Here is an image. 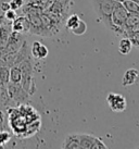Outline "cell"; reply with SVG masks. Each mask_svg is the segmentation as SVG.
Here are the masks:
<instances>
[{"instance_id":"ba28073f","label":"cell","mask_w":139,"mask_h":149,"mask_svg":"<svg viewBox=\"0 0 139 149\" xmlns=\"http://www.w3.org/2000/svg\"><path fill=\"white\" fill-rule=\"evenodd\" d=\"M10 107H15V106L9 96L7 86L0 84V113L3 114Z\"/></svg>"},{"instance_id":"ffe728a7","label":"cell","mask_w":139,"mask_h":149,"mask_svg":"<svg viewBox=\"0 0 139 149\" xmlns=\"http://www.w3.org/2000/svg\"><path fill=\"white\" fill-rule=\"evenodd\" d=\"M11 139V134L6 130H0V148L3 147Z\"/></svg>"},{"instance_id":"cb8c5ba5","label":"cell","mask_w":139,"mask_h":149,"mask_svg":"<svg viewBox=\"0 0 139 149\" xmlns=\"http://www.w3.org/2000/svg\"><path fill=\"white\" fill-rule=\"evenodd\" d=\"M0 130H2V114L0 113Z\"/></svg>"},{"instance_id":"6da1fadb","label":"cell","mask_w":139,"mask_h":149,"mask_svg":"<svg viewBox=\"0 0 139 149\" xmlns=\"http://www.w3.org/2000/svg\"><path fill=\"white\" fill-rule=\"evenodd\" d=\"M91 2L98 21L110 29L111 14L119 2L115 0H91Z\"/></svg>"},{"instance_id":"484cf974","label":"cell","mask_w":139,"mask_h":149,"mask_svg":"<svg viewBox=\"0 0 139 149\" xmlns=\"http://www.w3.org/2000/svg\"><path fill=\"white\" fill-rule=\"evenodd\" d=\"M2 13H3V12H2V10H1V8H0V15H1Z\"/></svg>"},{"instance_id":"8992f818","label":"cell","mask_w":139,"mask_h":149,"mask_svg":"<svg viewBox=\"0 0 139 149\" xmlns=\"http://www.w3.org/2000/svg\"><path fill=\"white\" fill-rule=\"evenodd\" d=\"M106 102L108 106L113 112L116 113H121V112L125 111L127 107V101L125 97L121 94H116V93H109L106 96Z\"/></svg>"},{"instance_id":"7c38bea8","label":"cell","mask_w":139,"mask_h":149,"mask_svg":"<svg viewBox=\"0 0 139 149\" xmlns=\"http://www.w3.org/2000/svg\"><path fill=\"white\" fill-rule=\"evenodd\" d=\"M62 148L64 149H81L79 144V134H70L64 138L62 144Z\"/></svg>"},{"instance_id":"9c48e42d","label":"cell","mask_w":139,"mask_h":149,"mask_svg":"<svg viewBox=\"0 0 139 149\" xmlns=\"http://www.w3.org/2000/svg\"><path fill=\"white\" fill-rule=\"evenodd\" d=\"M11 27H12L13 32H17V33H28L29 31V23L27 17L25 15H21L17 17L12 22H11Z\"/></svg>"},{"instance_id":"ac0fdd59","label":"cell","mask_w":139,"mask_h":149,"mask_svg":"<svg viewBox=\"0 0 139 149\" xmlns=\"http://www.w3.org/2000/svg\"><path fill=\"white\" fill-rule=\"evenodd\" d=\"M79 17H78L77 14H72V15H70V17H66L65 20V26L67 27V29H73L76 25L78 24V22H79Z\"/></svg>"},{"instance_id":"44dd1931","label":"cell","mask_w":139,"mask_h":149,"mask_svg":"<svg viewBox=\"0 0 139 149\" xmlns=\"http://www.w3.org/2000/svg\"><path fill=\"white\" fill-rule=\"evenodd\" d=\"M3 17H4V19L7 20V21H9V22H12L15 17H17V11L15 10H13V9H8L7 11H4L3 12Z\"/></svg>"},{"instance_id":"4316f807","label":"cell","mask_w":139,"mask_h":149,"mask_svg":"<svg viewBox=\"0 0 139 149\" xmlns=\"http://www.w3.org/2000/svg\"><path fill=\"white\" fill-rule=\"evenodd\" d=\"M2 1H3V0H0V3H1V2H2Z\"/></svg>"},{"instance_id":"7402d4cb","label":"cell","mask_w":139,"mask_h":149,"mask_svg":"<svg viewBox=\"0 0 139 149\" xmlns=\"http://www.w3.org/2000/svg\"><path fill=\"white\" fill-rule=\"evenodd\" d=\"M9 6H10L11 9L17 11V10H20L24 6V0H10L9 1Z\"/></svg>"},{"instance_id":"5bb4252c","label":"cell","mask_w":139,"mask_h":149,"mask_svg":"<svg viewBox=\"0 0 139 149\" xmlns=\"http://www.w3.org/2000/svg\"><path fill=\"white\" fill-rule=\"evenodd\" d=\"M131 48H133V44H131V39L127 37H124L122 38L121 40H120V44H119V52L121 54H124V56H126L131 52Z\"/></svg>"},{"instance_id":"30bf717a","label":"cell","mask_w":139,"mask_h":149,"mask_svg":"<svg viewBox=\"0 0 139 149\" xmlns=\"http://www.w3.org/2000/svg\"><path fill=\"white\" fill-rule=\"evenodd\" d=\"M49 54V50L44 44L39 42H34L31 47V56L35 59H45Z\"/></svg>"},{"instance_id":"5b68a950","label":"cell","mask_w":139,"mask_h":149,"mask_svg":"<svg viewBox=\"0 0 139 149\" xmlns=\"http://www.w3.org/2000/svg\"><path fill=\"white\" fill-rule=\"evenodd\" d=\"M81 149H106L108 148L104 141L91 134H79Z\"/></svg>"},{"instance_id":"8fae6325","label":"cell","mask_w":139,"mask_h":149,"mask_svg":"<svg viewBox=\"0 0 139 149\" xmlns=\"http://www.w3.org/2000/svg\"><path fill=\"white\" fill-rule=\"evenodd\" d=\"M139 81V72L136 69H128L123 75L122 85L124 87L133 86Z\"/></svg>"},{"instance_id":"e0dca14e","label":"cell","mask_w":139,"mask_h":149,"mask_svg":"<svg viewBox=\"0 0 139 149\" xmlns=\"http://www.w3.org/2000/svg\"><path fill=\"white\" fill-rule=\"evenodd\" d=\"M9 71L10 68L6 64L0 66V84L7 85L9 83Z\"/></svg>"},{"instance_id":"277c9868","label":"cell","mask_w":139,"mask_h":149,"mask_svg":"<svg viewBox=\"0 0 139 149\" xmlns=\"http://www.w3.org/2000/svg\"><path fill=\"white\" fill-rule=\"evenodd\" d=\"M6 86H7V91L9 93V96H10V98L13 101V104H14L15 107L28 102L31 95L25 91L23 87L21 86L20 83L9 82Z\"/></svg>"},{"instance_id":"9a60e30c","label":"cell","mask_w":139,"mask_h":149,"mask_svg":"<svg viewBox=\"0 0 139 149\" xmlns=\"http://www.w3.org/2000/svg\"><path fill=\"white\" fill-rule=\"evenodd\" d=\"M21 69L20 66L15 64L10 68L9 71V82H12V83H20L21 82Z\"/></svg>"},{"instance_id":"603a6c76","label":"cell","mask_w":139,"mask_h":149,"mask_svg":"<svg viewBox=\"0 0 139 149\" xmlns=\"http://www.w3.org/2000/svg\"><path fill=\"white\" fill-rule=\"evenodd\" d=\"M127 37L131 39L133 46L139 47V32H134V33H129L127 35Z\"/></svg>"},{"instance_id":"7a4b0ae2","label":"cell","mask_w":139,"mask_h":149,"mask_svg":"<svg viewBox=\"0 0 139 149\" xmlns=\"http://www.w3.org/2000/svg\"><path fill=\"white\" fill-rule=\"evenodd\" d=\"M17 65L21 69V86L24 88L25 91L32 96L35 94L36 91V85H35V81H34V68L33 63L31 58L25 59L22 62H20Z\"/></svg>"},{"instance_id":"4fadbf2b","label":"cell","mask_w":139,"mask_h":149,"mask_svg":"<svg viewBox=\"0 0 139 149\" xmlns=\"http://www.w3.org/2000/svg\"><path fill=\"white\" fill-rule=\"evenodd\" d=\"M139 22V13L128 12L125 21V36L131 32V29Z\"/></svg>"},{"instance_id":"3957f363","label":"cell","mask_w":139,"mask_h":149,"mask_svg":"<svg viewBox=\"0 0 139 149\" xmlns=\"http://www.w3.org/2000/svg\"><path fill=\"white\" fill-rule=\"evenodd\" d=\"M127 10L123 3H117L111 14L110 29L116 35H125V21L127 17Z\"/></svg>"},{"instance_id":"52a82bcc","label":"cell","mask_w":139,"mask_h":149,"mask_svg":"<svg viewBox=\"0 0 139 149\" xmlns=\"http://www.w3.org/2000/svg\"><path fill=\"white\" fill-rule=\"evenodd\" d=\"M24 42V38L22 36L21 33H17V32H11L10 35H9V38L7 40V44H6V47H4L3 51H2V54H13V52H17V50L20 49V47L22 46Z\"/></svg>"},{"instance_id":"d4e9b609","label":"cell","mask_w":139,"mask_h":149,"mask_svg":"<svg viewBox=\"0 0 139 149\" xmlns=\"http://www.w3.org/2000/svg\"><path fill=\"white\" fill-rule=\"evenodd\" d=\"M115 1H117V2H120V3H123L125 0H115Z\"/></svg>"},{"instance_id":"2e32d148","label":"cell","mask_w":139,"mask_h":149,"mask_svg":"<svg viewBox=\"0 0 139 149\" xmlns=\"http://www.w3.org/2000/svg\"><path fill=\"white\" fill-rule=\"evenodd\" d=\"M71 32H72L74 35H76V36H82V35H84V34L87 32L86 23L83 21V20H79L78 24L76 25L73 29H71Z\"/></svg>"},{"instance_id":"d6986e66","label":"cell","mask_w":139,"mask_h":149,"mask_svg":"<svg viewBox=\"0 0 139 149\" xmlns=\"http://www.w3.org/2000/svg\"><path fill=\"white\" fill-rule=\"evenodd\" d=\"M123 6L125 7L127 10V12L131 13H139V6L136 2H134L133 0H125L123 2Z\"/></svg>"}]
</instances>
